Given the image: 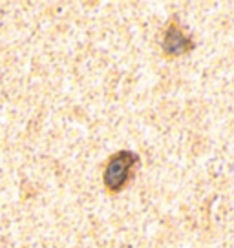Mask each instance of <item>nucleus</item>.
Wrapping results in <instances>:
<instances>
[{"instance_id":"obj_2","label":"nucleus","mask_w":234,"mask_h":248,"mask_svg":"<svg viewBox=\"0 0 234 248\" xmlns=\"http://www.w3.org/2000/svg\"><path fill=\"white\" fill-rule=\"evenodd\" d=\"M194 49V42L185 31L180 28L178 22H172L163 37V51L168 57H180Z\"/></svg>"},{"instance_id":"obj_1","label":"nucleus","mask_w":234,"mask_h":248,"mask_svg":"<svg viewBox=\"0 0 234 248\" xmlns=\"http://www.w3.org/2000/svg\"><path fill=\"white\" fill-rule=\"evenodd\" d=\"M139 163V157L134 152H117L110 157L108 164L104 168V186L110 194H117L126 186L134 173L135 164Z\"/></svg>"}]
</instances>
